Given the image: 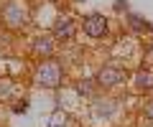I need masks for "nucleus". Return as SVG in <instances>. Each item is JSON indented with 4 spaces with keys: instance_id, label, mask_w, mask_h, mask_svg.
I'll return each mask as SVG.
<instances>
[{
    "instance_id": "1",
    "label": "nucleus",
    "mask_w": 153,
    "mask_h": 127,
    "mask_svg": "<svg viewBox=\"0 0 153 127\" xmlns=\"http://www.w3.org/2000/svg\"><path fill=\"white\" fill-rule=\"evenodd\" d=\"M84 31H87V36H94V38H100V36L107 31V21H105V15H100V13H92V15L84 18Z\"/></svg>"
},
{
    "instance_id": "2",
    "label": "nucleus",
    "mask_w": 153,
    "mask_h": 127,
    "mask_svg": "<svg viewBox=\"0 0 153 127\" xmlns=\"http://www.w3.org/2000/svg\"><path fill=\"white\" fill-rule=\"evenodd\" d=\"M38 81L46 84V87H56V84H59V66H56V64H46V66H41V71H38Z\"/></svg>"
},
{
    "instance_id": "3",
    "label": "nucleus",
    "mask_w": 153,
    "mask_h": 127,
    "mask_svg": "<svg viewBox=\"0 0 153 127\" xmlns=\"http://www.w3.org/2000/svg\"><path fill=\"white\" fill-rule=\"evenodd\" d=\"M123 79V71H117V69H112V66H107V69H102V71H100V81L102 84H117Z\"/></svg>"
},
{
    "instance_id": "4",
    "label": "nucleus",
    "mask_w": 153,
    "mask_h": 127,
    "mask_svg": "<svg viewBox=\"0 0 153 127\" xmlns=\"http://www.w3.org/2000/svg\"><path fill=\"white\" fill-rule=\"evenodd\" d=\"M135 87H138V89H151V87H153V74H151V71H140V74L135 76Z\"/></svg>"
},
{
    "instance_id": "5",
    "label": "nucleus",
    "mask_w": 153,
    "mask_h": 127,
    "mask_svg": "<svg viewBox=\"0 0 153 127\" xmlns=\"http://www.w3.org/2000/svg\"><path fill=\"white\" fill-rule=\"evenodd\" d=\"M71 31H74V28H71V21H59L56 23V38H69L71 36Z\"/></svg>"
},
{
    "instance_id": "6",
    "label": "nucleus",
    "mask_w": 153,
    "mask_h": 127,
    "mask_svg": "<svg viewBox=\"0 0 153 127\" xmlns=\"http://www.w3.org/2000/svg\"><path fill=\"white\" fill-rule=\"evenodd\" d=\"M130 23H133V28H135V31H143V28H146V23H143L140 18H135V15H130Z\"/></svg>"
},
{
    "instance_id": "7",
    "label": "nucleus",
    "mask_w": 153,
    "mask_h": 127,
    "mask_svg": "<svg viewBox=\"0 0 153 127\" xmlns=\"http://www.w3.org/2000/svg\"><path fill=\"white\" fill-rule=\"evenodd\" d=\"M51 48H54V46H51V41H38V51H46V54H49Z\"/></svg>"
},
{
    "instance_id": "8",
    "label": "nucleus",
    "mask_w": 153,
    "mask_h": 127,
    "mask_svg": "<svg viewBox=\"0 0 153 127\" xmlns=\"http://www.w3.org/2000/svg\"><path fill=\"white\" fill-rule=\"evenodd\" d=\"M148 117L153 120V104H148Z\"/></svg>"
},
{
    "instance_id": "9",
    "label": "nucleus",
    "mask_w": 153,
    "mask_h": 127,
    "mask_svg": "<svg viewBox=\"0 0 153 127\" xmlns=\"http://www.w3.org/2000/svg\"><path fill=\"white\" fill-rule=\"evenodd\" d=\"M146 61H148V64H153V48H151V54H148V59H146Z\"/></svg>"
}]
</instances>
